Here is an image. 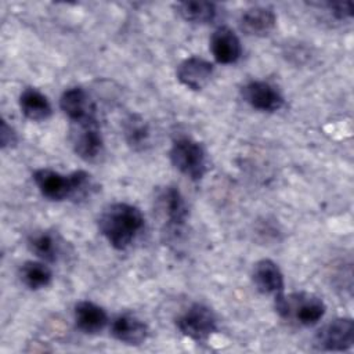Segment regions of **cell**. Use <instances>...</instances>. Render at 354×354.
Here are the masks:
<instances>
[{
  "label": "cell",
  "mask_w": 354,
  "mask_h": 354,
  "mask_svg": "<svg viewBox=\"0 0 354 354\" xmlns=\"http://www.w3.org/2000/svg\"><path fill=\"white\" fill-rule=\"evenodd\" d=\"M144 227L141 210L126 202H115L102 209L98 217V230L111 246L126 249Z\"/></svg>",
  "instance_id": "cell-1"
},
{
  "label": "cell",
  "mask_w": 354,
  "mask_h": 354,
  "mask_svg": "<svg viewBox=\"0 0 354 354\" xmlns=\"http://www.w3.org/2000/svg\"><path fill=\"white\" fill-rule=\"evenodd\" d=\"M277 313L285 319H295L303 326H313L321 321L325 314V303L311 293H292L286 296L283 292L274 297Z\"/></svg>",
  "instance_id": "cell-2"
},
{
  "label": "cell",
  "mask_w": 354,
  "mask_h": 354,
  "mask_svg": "<svg viewBox=\"0 0 354 354\" xmlns=\"http://www.w3.org/2000/svg\"><path fill=\"white\" fill-rule=\"evenodd\" d=\"M169 156L171 165L191 180H201L206 173L207 163L205 149L198 141L189 137L176 138L171 144Z\"/></svg>",
  "instance_id": "cell-3"
},
{
  "label": "cell",
  "mask_w": 354,
  "mask_h": 354,
  "mask_svg": "<svg viewBox=\"0 0 354 354\" xmlns=\"http://www.w3.org/2000/svg\"><path fill=\"white\" fill-rule=\"evenodd\" d=\"M71 141L75 153L86 162L100 158L104 149V140L95 118L72 122Z\"/></svg>",
  "instance_id": "cell-4"
},
{
  "label": "cell",
  "mask_w": 354,
  "mask_h": 354,
  "mask_svg": "<svg viewBox=\"0 0 354 354\" xmlns=\"http://www.w3.org/2000/svg\"><path fill=\"white\" fill-rule=\"evenodd\" d=\"M176 325L184 336L195 342L207 340L217 329V321L213 311L199 303L188 307L176 319Z\"/></svg>",
  "instance_id": "cell-5"
},
{
  "label": "cell",
  "mask_w": 354,
  "mask_h": 354,
  "mask_svg": "<svg viewBox=\"0 0 354 354\" xmlns=\"http://www.w3.org/2000/svg\"><path fill=\"white\" fill-rule=\"evenodd\" d=\"M354 344V322L351 318H336L322 326L314 346L322 351H347Z\"/></svg>",
  "instance_id": "cell-6"
},
{
  "label": "cell",
  "mask_w": 354,
  "mask_h": 354,
  "mask_svg": "<svg viewBox=\"0 0 354 354\" xmlns=\"http://www.w3.org/2000/svg\"><path fill=\"white\" fill-rule=\"evenodd\" d=\"M155 207L169 228L178 230L188 214L187 203L176 187L162 188L155 198Z\"/></svg>",
  "instance_id": "cell-7"
},
{
  "label": "cell",
  "mask_w": 354,
  "mask_h": 354,
  "mask_svg": "<svg viewBox=\"0 0 354 354\" xmlns=\"http://www.w3.org/2000/svg\"><path fill=\"white\" fill-rule=\"evenodd\" d=\"M243 100L254 109L263 112H275L282 108L283 97L268 82L252 80L242 87Z\"/></svg>",
  "instance_id": "cell-8"
},
{
  "label": "cell",
  "mask_w": 354,
  "mask_h": 354,
  "mask_svg": "<svg viewBox=\"0 0 354 354\" xmlns=\"http://www.w3.org/2000/svg\"><path fill=\"white\" fill-rule=\"evenodd\" d=\"M111 335L124 344L138 346L147 340L148 326L134 314L123 313L111 322Z\"/></svg>",
  "instance_id": "cell-9"
},
{
  "label": "cell",
  "mask_w": 354,
  "mask_h": 354,
  "mask_svg": "<svg viewBox=\"0 0 354 354\" xmlns=\"http://www.w3.org/2000/svg\"><path fill=\"white\" fill-rule=\"evenodd\" d=\"M210 51L220 64H234L242 54L241 40L228 26L217 28L210 37Z\"/></svg>",
  "instance_id": "cell-10"
},
{
  "label": "cell",
  "mask_w": 354,
  "mask_h": 354,
  "mask_svg": "<svg viewBox=\"0 0 354 354\" xmlns=\"http://www.w3.org/2000/svg\"><path fill=\"white\" fill-rule=\"evenodd\" d=\"M252 281L256 289L263 295H272L274 297L283 292L285 281L278 264L270 259L256 261L252 270Z\"/></svg>",
  "instance_id": "cell-11"
},
{
  "label": "cell",
  "mask_w": 354,
  "mask_h": 354,
  "mask_svg": "<svg viewBox=\"0 0 354 354\" xmlns=\"http://www.w3.org/2000/svg\"><path fill=\"white\" fill-rule=\"evenodd\" d=\"M33 181L43 196L50 201L71 199V178L51 169H37L33 173Z\"/></svg>",
  "instance_id": "cell-12"
},
{
  "label": "cell",
  "mask_w": 354,
  "mask_h": 354,
  "mask_svg": "<svg viewBox=\"0 0 354 354\" xmlns=\"http://www.w3.org/2000/svg\"><path fill=\"white\" fill-rule=\"evenodd\" d=\"M212 75L213 65L201 57L185 58L177 66V79L191 90H202L209 83Z\"/></svg>",
  "instance_id": "cell-13"
},
{
  "label": "cell",
  "mask_w": 354,
  "mask_h": 354,
  "mask_svg": "<svg viewBox=\"0 0 354 354\" xmlns=\"http://www.w3.org/2000/svg\"><path fill=\"white\" fill-rule=\"evenodd\" d=\"M277 24L275 12L263 6H254L245 10L239 18V28L249 36H266Z\"/></svg>",
  "instance_id": "cell-14"
},
{
  "label": "cell",
  "mask_w": 354,
  "mask_h": 354,
  "mask_svg": "<svg viewBox=\"0 0 354 354\" xmlns=\"http://www.w3.org/2000/svg\"><path fill=\"white\" fill-rule=\"evenodd\" d=\"M59 106L72 122L94 118V105L82 87H71L65 90L59 98Z\"/></svg>",
  "instance_id": "cell-15"
},
{
  "label": "cell",
  "mask_w": 354,
  "mask_h": 354,
  "mask_svg": "<svg viewBox=\"0 0 354 354\" xmlns=\"http://www.w3.org/2000/svg\"><path fill=\"white\" fill-rule=\"evenodd\" d=\"M73 318L76 328L83 333L88 335L98 333L105 328L108 322V315L105 310L90 300H82L75 304Z\"/></svg>",
  "instance_id": "cell-16"
},
{
  "label": "cell",
  "mask_w": 354,
  "mask_h": 354,
  "mask_svg": "<svg viewBox=\"0 0 354 354\" xmlns=\"http://www.w3.org/2000/svg\"><path fill=\"white\" fill-rule=\"evenodd\" d=\"M28 246L33 254L47 263H55L62 253L59 236L51 231H35L28 238Z\"/></svg>",
  "instance_id": "cell-17"
},
{
  "label": "cell",
  "mask_w": 354,
  "mask_h": 354,
  "mask_svg": "<svg viewBox=\"0 0 354 354\" xmlns=\"http://www.w3.org/2000/svg\"><path fill=\"white\" fill-rule=\"evenodd\" d=\"M21 112L33 122H41L51 116V104L37 88L26 87L19 95Z\"/></svg>",
  "instance_id": "cell-18"
},
{
  "label": "cell",
  "mask_w": 354,
  "mask_h": 354,
  "mask_svg": "<svg viewBox=\"0 0 354 354\" xmlns=\"http://www.w3.org/2000/svg\"><path fill=\"white\" fill-rule=\"evenodd\" d=\"M178 15L192 24H209L217 15L216 4L203 0H189L180 1L176 4Z\"/></svg>",
  "instance_id": "cell-19"
},
{
  "label": "cell",
  "mask_w": 354,
  "mask_h": 354,
  "mask_svg": "<svg viewBox=\"0 0 354 354\" xmlns=\"http://www.w3.org/2000/svg\"><path fill=\"white\" fill-rule=\"evenodd\" d=\"M19 279L26 288L32 290H39L51 283L53 272L44 263L29 260L21 266Z\"/></svg>",
  "instance_id": "cell-20"
},
{
  "label": "cell",
  "mask_w": 354,
  "mask_h": 354,
  "mask_svg": "<svg viewBox=\"0 0 354 354\" xmlns=\"http://www.w3.org/2000/svg\"><path fill=\"white\" fill-rule=\"evenodd\" d=\"M123 136L134 151H142L149 144V127L140 115H130L123 124Z\"/></svg>",
  "instance_id": "cell-21"
},
{
  "label": "cell",
  "mask_w": 354,
  "mask_h": 354,
  "mask_svg": "<svg viewBox=\"0 0 354 354\" xmlns=\"http://www.w3.org/2000/svg\"><path fill=\"white\" fill-rule=\"evenodd\" d=\"M71 178V199L79 201L88 196L93 191L91 176L84 170H76L69 174Z\"/></svg>",
  "instance_id": "cell-22"
},
{
  "label": "cell",
  "mask_w": 354,
  "mask_h": 354,
  "mask_svg": "<svg viewBox=\"0 0 354 354\" xmlns=\"http://www.w3.org/2000/svg\"><path fill=\"white\" fill-rule=\"evenodd\" d=\"M325 7L336 19H350L353 17V1H329L325 3Z\"/></svg>",
  "instance_id": "cell-23"
},
{
  "label": "cell",
  "mask_w": 354,
  "mask_h": 354,
  "mask_svg": "<svg viewBox=\"0 0 354 354\" xmlns=\"http://www.w3.org/2000/svg\"><path fill=\"white\" fill-rule=\"evenodd\" d=\"M0 142L1 148H12L18 142V137L15 130L7 124L6 120H1V129H0Z\"/></svg>",
  "instance_id": "cell-24"
}]
</instances>
